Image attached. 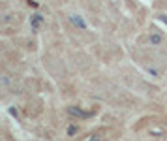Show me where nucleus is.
Here are the masks:
<instances>
[{
	"mask_svg": "<svg viewBox=\"0 0 167 141\" xmlns=\"http://www.w3.org/2000/svg\"><path fill=\"white\" fill-rule=\"evenodd\" d=\"M69 113H71V115H79V117H86V115H88V113H85V111H81V109H73V107L69 109Z\"/></svg>",
	"mask_w": 167,
	"mask_h": 141,
	"instance_id": "nucleus-3",
	"label": "nucleus"
},
{
	"mask_svg": "<svg viewBox=\"0 0 167 141\" xmlns=\"http://www.w3.org/2000/svg\"><path fill=\"white\" fill-rule=\"evenodd\" d=\"M75 132H77V128H75V126H69V128H68V134H69V135H73Z\"/></svg>",
	"mask_w": 167,
	"mask_h": 141,
	"instance_id": "nucleus-5",
	"label": "nucleus"
},
{
	"mask_svg": "<svg viewBox=\"0 0 167 141\" xmlns=\"http://www.w3.org/2000/svg\"><path fill=\"white\" fill-rule=\"evenodd\" d=\"M150 43H154V45H158V43H161V38H160L158 34H152V36H150Z\"/></svg>",
	"mask_w": 167,
	"mask_h": 141,
	"instance_id": "nucleus-4",
	"label": "nucleus"
},
{
	"mask_svg": "<svg viewBox=\"0 0 167 141\" xmlns=\"http://www.w3.org/2000/svg\"><path fill=\"white\" fill-rule=\"evenodd\" d=\"M69 19H71V23H73V25H77L79 28H86V25H85V21H83V19H81L79 15H71Z\"/></svg>",
	"mask_w": 167,
	"mask_h": 141,
	"instance_id": "nucleus-1",
	"label": "nucleus"
},
{
	"mask_svg": "<svg viewBox=\"0 0 167 141\" xmlns=\"http://www.w3.org/2000/svg\"><path fill=\"white\" fill-rule=\"evenodd\" d=\"M88 141H100V137H98V135H94V137H92V139H88Z\"/></svg>",
	"mask_w": 167,
	"mask_h": 141,
	"instance_id": "nucleus-6",
	"label": "nucleus"
},
{
	"mask_svg": "<svg viewBox=\"0 0 167 141\" xmlns=\"http://www.w3.org/2000/svg\"><path fill=\"white\" fill-rule=\"evenodd\" d=\"M40 23H41V15H40V13H34V17H32V27L38 28Z\"/></svg>",
	"mask_w": 167,
	"mask_h": 141,
	"instance_id": "nucleus-2",
	"label": "nucleus"
}]
</instances>
